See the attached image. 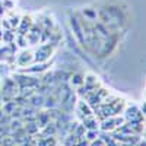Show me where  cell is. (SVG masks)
Returning a JSON list of instances; mask_svg holds the SVG:
<instances>
[{"label": "cell", "mask_w": 146, "mask_h": 146, "mask_svg": "<svg viewBox=\"0 0 146 146\" xmlns=\"http://www.w3.org/2000/svg\"><path fill=\"white\" fill-rule=\"evenodd\" d=\"M85 133H86V129H85L83 124H78L75 127V130H73V135H75L76 137H83Z\"/></svg>", "instance_id": "ac0fdd59"}, {"label": "cell", "mask_w": 146, "mask_h": 146, "mask_svg": "<svg viewBox=\"0 0 146 146\" xmlns=\"http://www.w3.org/2000/svg\"><path fill=\"white\" fill-rule=\"evenodd\" d=\"M78 114L83 118V117H89L92 115V108L88 105V104H85V101H79L78 102Z\"/></svg>", "instance_id": "5b68a950"}, {"label": "cell", "mask_w": 146, "mask_h": 146, "mask_svg": "<svg viewBox=\"0 0 146 146\" xmlns=\"http://www.w3.org/2000/svg\"><path fill=\"white\" fill-rule=\"evenodd\" d=\"M15 42L19 45V47H27L28 45V41H27V36L25 35H16L15 36Z\"/></svg>", "instance_id": "7402d4cb"}, {"label": "cell", "mask_w": 146, "mask_h": 146, "mask_svg": "<svg viewBox=\"0 0 146 146\" xmlns=\"http://www.w3.org/2000/svg\"><path fill=\"white\" fill-rule=\"evenodd\" d=\"M2 5H3V7H5L6 10L10 9V7H13V3H12L10 0H3V3H2Z\"/></svg>", "instance_id": "4316f807"}, {"label": "cell", "mask_w": 146, "mask_h": 146, "mask_svg": "<svg viewBox=\"0 0 146 146\" xmlns=\"http://www.w3.org/2000/svg\"><path fill=\"white\" fill-rule=\"evenodd\" d=\"M32 23H34V21L31 16H27V15L22 16L19 21V25H18V35H27V32L32 27Z\"/></svg>", "instance_id": "3957f363"}, {"label": "cell", "mask_w": 146, "mask_h": 146, "mask_svg": "<svg viewBox=\"0 0 146 146\" xmlns=\"http://www.w3.org/2000/svg\"><path fill=\"white\" fill-rule=\"evenodd\" d=\"M0 92H2V82H0Z\"/></svg>", "instance_id": "836d02e7"}, {"label": "cell", "mask_w": 146, "mask_h": 146, "mask_svg": "<svg viewBox=\"0 0 146 146\" xmlns=\"http://www.w3.org/2000/svg\"><path fill=\"white\" fill-rule=\"evenodd\" d=\"M21 115H22V114H21V110H19V108H16L15 111L10 114V117H12V118H21Z\"/></svg>", "instance_id": "484cf974"}, {"label": "cell", "mask_w": 146, "mask_h": 146, "mask_svg": "<svg viewBox=\"0 0 146 146\" xmlns=\"http://www.w3.org/2000/svg\"><path fill=\"white\" fill-rule=\"evenodd\" d=\"M83 120V126H85V129L86 130H96L98 129V121H96L92 115H89V117H83L82 118Z\"/></svg>", "instance_id": "ba28073f"}, {"label": "cell", "mask_w": 146, "mask_h": 146, "mask_svg": "<svg viewBox=\"0 0 146 146\" xmlns=\"http://www.w3.org/2000/svg\"><path fill=\"white\" fill-rule=\"evenodd\" d=\"M83 13H85V15H88V16H91V18H95L94 12H92L91 9H85V10H83Z\"/></svg>", "instance_id": "f1b7e54d"}, {"label": "cell", "mask_w": 146, "mask_h": 146, "mask_svg": "<svg viewBox=\"0 0 146 146\" xmlns=\"http://www.w3.org/2000/svg\"><path fill=\"white\" fill-rule=\"evenodd\" d=\"M35 123H36V126H38L40 129L47 126L48 123H50V115H48V113H38V114H35Z\"/></svg>", "instance_id": "8992f818"}, {"label": "cell", "mask_w": 146, "mask_h": 146, "mask_svg": "<svg viewBox=\"0 0 146 146\" xmlns=\"http://www.w3.org/2000/svg\"><path fill=\"white\" fill-rule=\"evenodd\" d=\"M12 54H15V53L10 50L7 44L3 45V47H0V62H7V58H9Z\"/></svg>", "instance_id": "30bf717a"}, {"label": "cell", "mask_w": 146, "mask_h": 146, "mask_svg": "<svg viewBox=\"0 0 146 146\" xmlns=\"http://www.w3.org/2000/svg\"><path fill=\"white\" fill-rule=\"evenodd\" d=\"M5 12H6V9L3 7V5H2V3H0V18H2V16L5 15Z\"/></svg>", "instance_id": "f546056e"}, {"label": "cell", "mask_w": 146, "mask_h": 146, "mask_svg": "<svg viewBox=\"0 0 146 146\" xmlns=\"http://www.w3.org/2000/svg\"><path fill=\"white\" fill-rule=\"evenodd\" d=\"M32 62H34V53H31V51H22L16 57V63L22 67H25L27 64H29Z\"/></svg>", "instance_id": "277c9868"}, {"label": "cell", "mask_w": 146, "mask_h": 146, "mask_svg": "<svg viewBox=\"0 0 146 146\" xmlns=\"http://www.w3.org/2000/svg\"><path fill=\"white\" fill-rule=\"evenodd\" d=\"M9 127H10V130H18V129H21L22 127V124H21V120L19 118H13V120H10V123H9Z\"/></svg>", "instance_id": "603a6c76"}, {"label": "cell", "mask_w": 146, "mask_h": 146, "mask_svg": "<svg viewBox=\"0 0 146 146\" xmlns=\"http://www.w3.org/2000/svg\"><path fill=\"white\" fill-rule=\"evenodd\" d=\"M83 137L86 139L88 142H92V140H95L96 137H98V131L96 130H86V133H85Z\"/></svg>", "instance_id": "ffe728a7"}, {"label": "cell", "mask_w": 146, "mask_h": 146, "mask_svg": "<svg viewBox=\"0 0 146 146\" xmlns=\"http://www.w3.org/2000/svg\"><path fill=\"white\" fill-rule=\"evenodd\" d=\"M21 114H22L23 117H27V115H32V114H35V113H34L32 108H22V110H21Z\"/></svg>", "instance_id": "d4e9b609"}, {"label": "cell", "mask_w": 146, "mask_h": 146, "mask_svg": "<svg viewBox=\"0 0 146 146\" xmlns=\"http://www.w3.org/2000/svg\"><path fill=\"white\" fill-rule=\"evenodd\" d=\"M45 69H47V64H45V63H38V64H35V66L28 67L25 72H29V73H36V72H44Z\"/></svg>", "instance_id": "2e32d148"}, {"label": "cell", "mask_w": 146, "mask_h": 146, "mask_svg": "<svg viewBox=\"0 0 146 146\" xmlns=\"http://www.w3.org/2000/svg\"><path fill=\"white\" fill-rule=\"evenodd\" d=\"M38 126H36V123L35 121H32V123H27V126H25V133L27 135H29V136H32V135H35V133H38Z\"/></svg>", "instance_id": "9a60e30c"}, {"label": "cell", "mask_w": 146, "mask_h": 146, "mask_svg": "<svg viewBox=\"0 0 146 146\" xmlns=\"http://www.w3.org/2000/svg\"><path fill=\"white\" fill-rule=\"evenodd\" d=\"M56 101H57V100L54 98V95H51V96H47V100L44 98V104H42V105L51 110V108H54V107H56Z\"/></svg>", "instance_id": "d6986e66"}, {"label": "cell", "mask_w": 146, "mask_h": 146, "mask_svg": "<svg viewBox=\"0 0 146 146\" xmlns=\"http://www.w3.org/2000/svg\"><path fill=\"white\" fill-rule=\"evenodd\" d=\"M13 79H15V82L18 83L19 89H22V88H34V89H36V86L40 85V80L35 79V78H32V76L18 75V76H15Z\"/></svg>", "instance_id": "7a4b0ae2"}, {"label": "cell", "mask_w": 146, "mask_h": 146, "mask_svg": "<svg viewBox=\"0 0 146 146\" xmlns=\"http://www.w3.org/2000/svg\"><path fill=\"white\" fill-rule=\"evenodd\" d=\"M2 27L5 28V31H6V29H12L10 25H9V21H7V19H6V21H2Z\"/></svg>", "instance_id": "83f0119b"}, {"label": "cell", "mask_w": 146, "mask_h": 146, "mask_svg": "<svg viewBox=\"0 0 146 146\" xmlns=\"http://www.w3.org/2000/svg\"><path fill=\"white\" fill-rule=\"evenodd\" d=\"M2 36H3V29H0V42H2Z\"/></svg>", "instance_id": "4dcf8cb0"}, {"label": "cell", "mask_w": 146, "mask_h": 146, "mask_svg": "<svg viewBox=\"0 0 146 146\" xmlns=\"http://www.w3.org/2000/svg\"><path fill=\"white\" fill-rule=\"evenodd\" d=\"M54 136H50V137H41L38 142H36L35 146H56V140L53 139Z\"/></svg>", "instance_id": "4fadbf2b"}, {"label": "cell", "mask_w": 146, "mask_h": 146, "mask_svg": "<svg viewBox=\"0 0 146 146\" xmlns=\"http://www.w3.org/2000/svg\"><path fill=\"white\" fill-rule=\"evenodd\" d=\"M41 135H42L44 137H50V136H54V135H56V126L48 123L47 126H44V127H42V133H41Z\"/></svg>", "instance_id": "7c38bea8"}, {"label": "cell", "mask_w": 146, "mask_h": 146, "mask_svg": "<svg viewBox=\"0 0 146 146\" xmlns=\"http://www.w3.org/2000/svg\"><path fill=\"white\" fill-rule=\"evenodd\" d=\"M101 129H102L104 131L115 130L117 126H115V118H114V115H113V117H108V118H104L102 123H101Z\"/></svg>", "instance_id": "52a82bcc"}, {"label": "cell", "mask_w": 146, "mask_h": 146, "mask_svg": "<svg viewBox=\"0 0 146 146\" xmlns=\"http://www.w3.org/2000/svg\"><path fill=\"white\" fill-rule=\"evenodd\" d=\"M2 115H3V110L0 108V118H2Z\"/></svg>", "instance_id": "1f68e13d"}, {"label": "cell", "mask_w": 146, "mask_h": 146, "mask_svg": "<svg viewBox=\"0 0 146 146\" xmlns=\"http://www.w3.org/2000/svg\"><path fill=\"white\" fill-rule=\"evenodd\" d=\"M7 21H9V25H10V28H12V29H15V28H18V25H19L21 16H18V15H15V16H10Z\"/></svg>", "instance_id": "44dd1931"}, {"label": "cell", "mask_w": 146, "mask_h": 146, "mask_svg": "<svg viewBox=\"0 0 146 146\" xmlns=\"http://www.w3.org/2000/svg\"><path fill=\"white\" fill-rule=\"evenodd\" d=\"M54 45L56 42H45L40 47H36V50L34 53V62L35 63H45L48 58H50V56L53 54V50H54Z\"/></svg>", "instance_id": "6da1fadb"}, {"label": "cell", "mask_w": 146, "mask_h": 146, "mask_svg": "<svg viewBox=\"0 0 146 146\" xmlns=\"http://www.w3.org/2000/svg\"><path fill=\"white\" fill-rule=\"evenodd\" d=\"M89 146H105V143H104V140H102V139L96 137L95 140H92V142L89 143Z\"/></svg>", "instance_id": "cb8c5ba5"}, {"label": "cell", "mask_w": 146, "mask_h": 146, "mask_svg": "<svg viewBox=\"0 0 146 146\" xmlns=\"http://www.w3.org/2000/svg\"><path fill=\"white\" fill-rule=\"evenodd\" d=\"M28 102H31V105L34 107V108H36V107H42V104H44V96L42 95H36V94H34V95H31L29 98H28Z\"/></svg>", "instance_id": "9c48e42d"}, {"label": "cell", "mask_w": 146, "mask_h": 146, "mask_svg": "<svg viewBox=\"0 0 146 146\" xmlns=\"http://www.w3.org/2000/svg\"><path fill=\"white\" fill-rule=\"evenodd\" d=\"M12 41H15V32H13V29H6V31H3L2 42L7 44V42H12Z\"/></svg>", "instance_id": "5bb4252c"}, {"label": "cell", "mask_w": 146, "mask_h": 146, "mask_svg": "<svg viewBox=\"0 0 146 146\" xmlns=\"http://www.w3.org/2000/svg\"><path fill=\"white\" fill-rule=\"evenodd\" d=\"M139 146H145V140H143V142H140V145H139Z\"/></svg>", "instance_id": "d6a6232c"}, {"label": "cell", "mask_w": 146, "mask_h": 146, "mask_svg": "<svg viewBox=\"0 0 146 146\" xmlns=\"http://www.w3.org/2000/svg\"><path fill=\"white\" fill-rule=\"evenodd\" d=\"M70 83L75 85V86H80V85H83V76L79 75V73H76V75H73L70 78Z\"/></svg>", "instance_id": "e0dca14e"}, {"label": "cell", "mask_w": 146, "mask_h": 146, "mask_svg": "<svg viewBox=\"0 0 146 146\" xmlns=\"http://www.w3.org/2000/svg\"><path fill=\"white\" fill-rule=\"evenodd\" d=\"M16 104L13 102V100H12V101H9V102H5L3 105H2V110H3V114H7V115H10L12 113H13L15 111V110H16Z\"/></svg>", "instance_id": "8fae6325"}]
</instances>
